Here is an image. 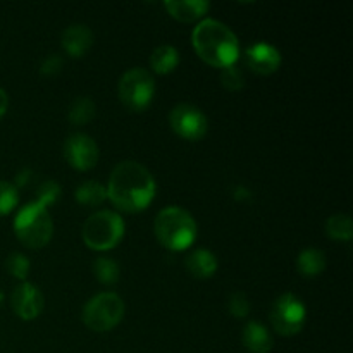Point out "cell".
Wrapping results in <instances>:
<instances>
[{
    "label": "cell",
    "instance_id": "5b68a950",
    "mask_svg": "<svg viewBox=\"0 0 353 353\" xmlns=\"http://www.w3.org/2000/svg\"><path fill=\"white\" fill-rule=\"evenodd\" d=\"M124 231L126 228L119 214L112 210H99L85 221L81 236L86 247L92 250L107 252L121 243Z\"/></svg>",
    "mask_w": 353,
    "mask_h": 353
},
{
    "label": "cell",
    "instance_id": "2e32d148",
    "mask_svg": "<svg viewBox=\"0 0 353 353\" xmlns=\"http://www.w3.org/2000/svg\"><path fill=\"white\" fill-rule=\"evenodd\" d=\"M185 265L193 278L209 279L217 271V257L207 248H196L186 257Z\"/></svg>",
    "mask_w": 353,
    "mask_h": 353
},
{
    "label": "cell",
    "instance_id": "8992f818",
    "mask_svg": "<svg viewBox=\"0 0 353 353\" xmlns=\"http://www.w3.org/2000/svg\"><path fill=\"white\" fill-rule=\"evenodd\" d=\"M124 317V302L116 293H99L83 307L81 319L90 331L107 333L114 330Z\"/></svg>",
    "mask_w": 353,
    "mask_h": 353
},
{
    "label": "cell",
    "instance_id": "52a82bcc",
    "mask_svg": "<svg viewBox=\"0 0 353 353\" xmlns=\"http://www.w3.org/2000/svg\"><path fill=\"white\" fill-rule=\"evenodd\" d=\"M121 103L131 112H143L155 97V79L147 69L133 68L124 72L117 85Z\"/></svg>",
    "mask_w": 353,
    "mask_h": 353
},
{
    "label": "cell",
    "instance_id": "5bb4252c",
    "mask_svg": "<svg viewBox=\"0 0 353 353\" xmlns=\"http://www.w3.org/2000/svg\"><path fill=\"white\" fill-rule=\"evenodd\" d=\"M164 7L172 19L179 23H193L209 12L210 3L207 0H169Z\"/></svg>",
    "mask_w": 353,
    "mask_h": 353
},
{
    "label": "cell",
    "instance_id": "7402d4cb",
    "mask_svg": "<svg viewBox=\"0 0 353 353\" xmlns=\"http://www.w3.org/2000/svg\"><path fill=\"white\" fill-rule=\"evenodd\" d=\"M93 274L97 281L105 286H112L119 281L121 269L117 262L110 257H99L93 264Z\"/></svg>",
    "mask_w": 353,
    "mask_h": 353
},
{
    "label": "cell",
    "instance_id": "3957f363",
    "mask_svg": "<svg viewBox=\"0 0 353 353\" xmlns=\"http://www.w3.org/2000/svg\"><path fill=\"white\" fill-rule=\"evenodd\" d=\"M154 233L164 248L171 252H183L195 243L199 228L188 210L171 205L157 214Z\"/></svg>",
    "mask_w": 353,
    "mask_h": 353
},
{
    "label": "cell",
    "instance_id": "30bf717a",
    "mask_svg": "<svg viewBox=\"0 0 353 353\" xmlns=\"http://www.w3.org/2000/svg\"><path fill=\"white\" fill-rule=\"evenodd\" d=\"M65 162L71 165L74 171L86 172L93 169L99 162L100 152L99 145L95 143L92 137L85 133H74L64 141V148H62Z\"/></svg>",
    "mask_w": 353,
    "mask_h": 353
},
{
    "label": "cell",
    "instance_id": "f546056e",
    "mask_svg": "<svg viewBox=\"0 0 353 353\" xmlns=\"http://www.w3.org/2000/svg\"><path fill=\"white\" fill-rule=\"evenodd\" d=\"M3 300H6V296H3V292H2V290H0V307L3 305Z\"/></svg>",
    "mask_w": 353,
    "mask_h": 353
},
{
    "label": "cell",
    "instance_id": "44dd1931",
    "mask_svg": "<svg viewBox=\"0 0 353 353\" xmlns=\"http://www.w3.org/2000/svg\"><path fill=\"white\" fill-rule=\"evenodd\" d=\"M326 234L334 241H350L353 236L352 217L347 214H334L326 221Z\"/></svg>",
    "mask_w": 353,
    "mask_h": 353
},
{
    "label": "cell",
    "instance_id": "9c48e42d",
    "mask_svg": "<svg viewBox=\"0 0 353 353\" xmlns=\"http://www.w3.org/2000/svg\"><path fill=\"white\" fill-rule=\"evenodd\" d=\"M169 126L183 140L199 141L207 134L209 121L199 107L192 103H179L169 112Z\"/></svg>",
    "mask_w": 353,
    "mask_h": 353
},
{
    "label": "cell",
    "instance_id": "ac0fdd59",
    "mask_svg": "<svg viewBox=\"0 0 353 353\" xmlns=\"http://www.w3.org/2000/svg\"><path fill=\"white\" fill-rule=\"evenodd\" d=\"M179 65V52L172 45H159L150 55V68L157 74H171Z\"/></svg>",
    "mask_w": 353,
    "mask_h": 353
},
{
    "label": "cell",
    "instance_id": "ba28073f",
    "mask_svg": "<svg viewBox=\"0 0 353 353\" xmlns=\"http://www.w3.org/2000/svg\"><path fill=\"white\" fill-rule=\"evenodd\" d=\"M269 319L278 334L295 336L305 326L307 309L299 296H295L293 293H285L272 303Z\"/></svg>",
    "mask_w": 353,
    "mask_h": 353
},
{
    "label": "cell",
    "instance_id": "83f0119b",
    "mask_svg": "<svg viewBox=\"0 0 353 353\" xmlns=\"http://www.w3.org/2000/svg\"><path fill=\"white\" fill-rule=\"evenodd\" d=\"M64 68V61H62L61 55L57 54H52L41 62V68H40V74L41 76H47V78H52V76H57L59 72L62 71Z\"/></svg>",
    "mask_w": 353,
    "mask_h": 353
},
{
    "label": "cell",
    "instance_id": "d4e9b609",
    "mask_svg": "<svg viewBox=\"0 0 353 353\" xmlns=\"http://www.w3.org/2000/svg\"><path fill=\"white\" fill-rule=\"evenodd\" d=\"M221 83L230 92H240L245 86V76L241 72V69L236 68V64H234L230 65V68H224L221 71Z\"/></svg>",
    "mask_w": 353,
    "mask_h": 353
},
{
    "label": "cell",
    "instance_id": "9a60e30c",
    "mask_svg": "<svg viewBox=\"0 0 353 353\" xmlns=\"http://www.w3.org/2000/svg\"><path fill=\"white\" fill-rule=\"evenodd\" d=\"M241 343L250 353H269L274 341L264 324L250 321L241 333Z\"/></svg>",
    "mask_w": 353,
    "mask_h": 353
},
{
    "label": "cell",
    "instance_id": "e0dca14e",
    "mask_svg": "<svg viewBox=\"0 0 353 353\" xmlns=\"http://www.w3.org/2000/svg\"><path fill=\"white\" fill-rule=\"evenodd\" d=\"M296 269L303 278H316L326 269V255L319 248H305L296 257Z\"/></svg>",
    "mask_w": 353,
    "mask_h": 353
},
{
    "label": "cell",
    "instance_id": "6da1fadb",
    "mask_svg": "<svg viewBox=\"0 0 353 353\" xmlns=\"http://www.w3.org/2000/svg\"><path fill=\"white\" fill-rule=\"evenodd\" d=\"M105 188L110 203L126 214H138L147 209L157 192L152 172L134 161L119 162L110 172Z\"/></svg>",
    "mask_w": 353,
    "mask_h": 353
},
{
    "label": "cell",
    "instance_id": "277c9868",
    "mask_svg": "<svg viewBox=\"0 0 353 353\" xmlns=\"http://www.w3.org/2000/svg\"><path fill=\"white\" fill-rule=\"evenodd\" d=\"M14 233L26 248H43L54 234V223L47 207L38 203L37 200L21 207L14 219Z\"/></svg>",
    "mask_w": 353,
    "mask_h": 353
},
{
    "label": "cell",
    "instance_id": "f1b7e54d",
    "mask_svg": "<svg viewBox=\"0 0 353 353\" xmlns=\"http://www.w3.org/2000/svg\"><path fill=\"white\" fill-rule=\"evenodd\" d=\"M7 109H9V95L6 93V90L0 88V117L6 116Z\"/></svg>",
    "mask_w": 353,
    "mask_h": 353
},
{
    "label": "cell",
    "instance_id": "d6986e66",
    "mask_svg": "<svg viewBox=\"0 0 353 353\" xmlns=\"http://www.w3.org/2000/svg\"><path fill=\"white\" fill-rule=\"evenodd\" d=\"M74 199L85 207L102 205L107 200V188L99 181H85L76 188Z\"/></svg>",
    "mask_w": 353,
    "mask_h": 353
},
{
    "label": "cell",
    "instance_id": "7a4b0ae2",
    "mask_svg": "<svg viewBox=\"0 0 353 353\" xmlns=\"http://www.w3.org/2000/svg\"><path fill=\"white\" fill-rule=\"evenodd\" d=\"M192 41L196 55L212 68H230L236 64L240 57V43L236 34L221 21H200L193 30Z\"/></svg>",
    "mask_w": 353,
    "mask_h": 353
},
{
    "label": "cell",
    "instance_id": "ffe728a7",
    "mask_svg": "<svg viewBox=\"0 0 353 353\" xmlns=\"http://www.w3.org/2000/svg\"><path fill=\"white\" fill-rule=\"evenodd\" d=\"M68 117L72 126H85L95 117V102L90 97H78L69 107Z\"/></svg>",
    "mask_w": 353,
    "mask_h": 353
},
{
    "label": "cell",
    "instance_id": "4fadbf2b",
    "mask_svg": "<svg viewBox=\"0 0 353 353\" xmlns=\"http://www.w3.org/2000/svg\"><path fill=\"white\" fill-rule=\"evenodd\" d=\"M93 33L86 24H71L62 33V48L72 59H79L92 48Z\"/></svg>",
    "mask_w": 353,
    "mask_h": 353
},
{
    "label": "cell",
    "instance_id": "cb8c5ba5",
    "mask_svg": "<svg viewBox=\"0 0 353 353\" xmlns=\"http://www.w3.org/2000/svg\"><path fill=\"white\" fill-rule=\"evenodd\" d=\"M6 269L10 276L24 281V279L28 278V274H30V269H31L30 259H28L26 255L19 254V252H14V254H10L9 257H7Z\"/></svg>",
    "mask_w": 353,
    "mask_h": 353
},
{
    "label": "cell",
    "instance_id": "7c38bea8",
    "mask_svg": "<svg viewBox=\"0 0 353 353\" xmlns=\"http://www.w3.org/2000/svg\"><path fill=\"white\" fill-rule=\"evenodd\" d=\"M245 64L250 71L257 72L261 76L274 74L281 65V54L278 48L265 41H257V43L247 47L243 54Z\"/></svg>",
    "mask_w": 353,
    "mask_h": 353
},
{
    "label": "cell",
    "instance_id": "603a6c76",
    "mask_svg": "<svg viewBox=\"0 0 353 353\" xmlns=\"http://www.w3.org/2000/svg\"><path fill=\"white\" fill-rule=\"evenodd\" d=\"M19 203V192L17 186L9 181H0V217L12 212Z\"/></svg>",
    "mask_w": 353,
    "mask_h": 353
},
{
    "label": "cell",
    "instance_id": "4316f807",
    "mask_svg": "<svg viewBox=\"0 0 353 353\" xmlns=\"http://www.w3.org/2000/svg\"><path fill=\"white\" fill-rule=\"evenodd\" d=\"M59 196H61V186L55 181H45L43 185L38 188L37 202L48 209V205H54V203L57 202Z\"/></svg>",
    "mask_w": 353,
    "mask_h": 353
},
{
    "label": "cell",
    "instance_id": "484cf974",
    "mask_svg": "<svg viewBox=\"0 0 353 353\" xmlns=\"http://www.w3.org/2000/svg\"><path fill=\"white\" fill-rule=\"evenodd\" d=\"M228 309H230L231 316L233 317H236V319H245V317L250 314V302H248V299L243 293L236 292L230 296Z\"/></svg>",
    "mask_w": 353,
    "mask_h": 353
},
{
    "label": "cell",
    "instance_id": "8fae6325",
    "mask_svg": "<svg viewBox=\"0 0 353 353\" xmlns=\"http://www.w3.org/2000/svg\"><path fill=\"white\" fill-rule=\"evenodd\" d=\"M45 300L40 288L31 283L23 281L14 288L10 295V307L14 314L23 321H34L43 312Z\"/></svg>",
    "mask_w": 353,
    "mask_h": 353
}]
</instances>
